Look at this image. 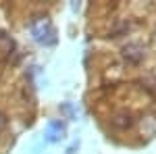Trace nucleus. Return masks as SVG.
Returning a JSON list of instances; mask_svg holds the SVG:
<instances>
[{
	"label": "nucleus",
	"mask_w": 156,
	"mask_h": 154,
	"mask_svg": "<svg viewBox=\"0 0 156 154\" xmlns=\"http://www.w3.org/2000/svg\"><path fill=\"white\" fill-rule=\"evenodd\" d=\"M123 56L129 63H140V60L144 59V48L140 46V44H127V46L123 48Z\"/></svg>",
	"instance_id": "nucleus-2"
},
{
	"label": "nucleus",
	"mask_w": 156,
	"mask_h": 154,
	"mask_svg": "<svg viewBox=\"0 0 156 154\" xmlns=\"http://www.w3.org/2000/svg\"><path fill=\"white\" fill-rule=\"evenodd\" d=\"M6 123H9V121H6V117H4V115L0 113V131H4V129H6Z\"/></svg>",
	"instance_id": "nucleus-4"
},
{
	"label": "nucleus",
	"mask_w": 156,
	"mask_h": 154,
	"mask_svg": "<svg viewBox=\"0 0 156 154\" xmlns=\"http://www.w3.org/2000/svg\"><path fill=\"white\" fill-rule=\"evenodd\" d=\"M29 29H31V36L36 40L37 44H54L56 42V34H54V27L50 23L46 17H40L36 21H31L29 25Z\"/></svg>",
	"instance_id": "nucleus-1"
},
{
	"label": "nucleus",
	"mask_w": 156,
	"mask_h": 154,
	"mask_svg": "<svg viewBox=\"0 0 156 154\" xmlns=\"http://www.w3.org/2000/svg\"><path fill=\"white\" fill-rule=\"evenodd\" d=\"M65 138V125L60 121H50L48 123V140L50 142H58Z\"/></svg>",
	"instance_id": "nucleus-3"
}]
</instances>
